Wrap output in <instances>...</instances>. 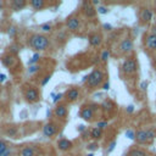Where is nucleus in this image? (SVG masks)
Returning a JSON list of instances; mask_svg holds the SVG:
<instances>
[{
    "label": "nucleus",
    "instance_id": "nucleus-30",
    "mask_svg": "<svg viewBox=\"0 0 156 156\" xmlns=\"http://www.w3.org/2000/svg\"><path fill=\"white\" fill-rule=\"evenodd\" d=\"M6 134L10 135V137H15V135L17 134L16 127H10V128H8V131H6Z\"/></svg>",
    "mask_w": 156,
    "mask_h": 156
},
{
    "label": "nucleus",
    "instance_id": "nucleus-35",
    "mask_svg": "<svg viewBox=\"0 0 156 156\" xmlns=\"http://www.w3.org/2000/svg\"><path fill=\"white\" fill-rule=\"evenodd\" d=\"M16 33H17V28L15 26H11L10 28H9V36H10V38H13L16 36Z\"/></svg>",
    "mask_w": 156,
    "mask_h": 156
},
{
    "label": "nucleus",
    "instance_id": "nucleus-44",
    "mask_svg": "<svg viewBox=\"0 0 156 156\" xmlns=\"http://www.w3.org/2000/svg\"><path fill=\"white\" fill-rule=\"evenodd\" d=\"M103 27H104V29H106V31H111L112 29V26L111 24H107V23H105Z\"/></svg>",
    "mask_w": 156,
    "mask_h": 156
},
{
    "label": "nucleus",
    "instance_id": "nucleus-31",
    "mask_svg": "<svg viewBox=\"0 0 156 156\" xmlns=\"http://www.w3.org/2000/svg\"><path fill=\"white\" fill-rule=\"evenodd\" d=\"M87 149L89 151H95V150H98V149H99V144L98 143H90V144L87 145Z\"/></svg>",
    "mask_w": 156,
    "mask_h": 156
},
{
    "label": "nucleus",
    "instance_id": "nucleus-11",
    "mask_svg": "<svg viewBox=\"0 0 156 156\" xmlns=\"http://www.w3.org/2000/svg\"><path fill=\"white\" fill-rule=\"evenodd\" d=\"M65 97H66V100L69 101V103H73V101L78 100V98H79V89L78 88H71V89H69L66 92Z\"/></svg>",
    "mask_w": 156,
    "mask_h": 156
},
{
    "label": "nucleus",
    "instance_id": "nucleus-40",
    "mask_svg": "<svg viewBox=\"0 0 156 156\" xmlns=\"http://www.w3.org/2000/svg\"><path fill=\"white\" fill-rule=\"evenodd\" d=\"M11 154H12V149H11V146H10V148L6 149V150H5L1 155H0V156H11Z\"/></svg>",
    "mask_w": 156,
    "mask_h": 156
},
{
    "label": "nucleus",
    "instance_id": "nucleus-48",
    "mask_svg": "<svg viewBox=\"0 0 156 156\" xmlns=\"http://www.w3.org/2000/svg\"><path fill=\"white\" fill-rule=\"evenodd\" d=\"M99 4H100L99 0H93L92 1V5H99Z\"/></svg>",
    "mask_w": 156,
    "mask_h": 156
},
{
    "label": "nucleus",
    "instance_id": "nucleus-28",
    "mask_svg": "<svg viewBox=\"0 0 156 156\" xmlns=\"http://www.w3.org/2000/svg\"><path fill=\"white\" fill-rule=\"evenodd\" d=\"M39 70H40V67H39L38 65H33V66H29V67H28V73H29V74H34V73H37Z\"/></svg>",
    "mask_w": 156,
    "mask_h": 156
},
{
    "label": "nucleus",
    "instance_id": "nucleus-15",
    "mask_svg": "<svg viewBox=\"0 0 156 156\" xmlns=\"http://www.w3.org/2000/svg\"><path fill=\"white\" fill-rule=\"evenodd\" d=\"M134 140L137 141L138 144H146V143H149L148 135H146V131L140 129L138 132H135V139Z\"/></svg>",
    "mask_w": 156,
    "mask_h": 156
},
{
    "label": "nucleus",
    "instance_id": "nucleus-46",
    "mask_svg": "<svg viewBox=\"0 0 156 156\" xmlns=\"http://www.w3.org/2000/svg\"><path fill=\"white\" fill-rule=\"evenodd\" d=\"M83 131H85V127H84L83 125L78 126V132H83Z\"/></svg>",
    "mask_w": 156,
    "mask_h": 156
},
{
    "label": "nucleus",
    "instance_id": "nucleus-26",
    "mask_svg": "<svg viewBox=\"0 0 156 156\" xmlns=\"http://www.w3.org/2000/svg\"><path fill=\"white\" fill-rule=\"evenodd\" d=\"M112 106L113 105H112V103H111L110 100H105L104 103H103V105H101V107H103L105 111H111L112 110Z\"/></svg>",
    "mask_w": 156,
    "mask_h": 156
},
{
    "label": "nucleus",
    "instance_id": "nucleus-39",
    "mask_svg": "<svg viewBox=\"0 0 156 156\" xmlns=\"http://www.w3.org/2000/svg\"><path fill=\"white\" fill-rule=\"evenodd\" d=\"M50 78H51V74H46V76L44 77V79L42 80V83H40V84H42L43 87H44V85H46V84H48V82L50 80Z\"/></svg>",
    "mask_w": 156,
    "mask_h": 156
},
{
    "label": "nucleus",
    "instance_id": "nucleus-21",
    "mask_svg": "<svg viewBox=\"0 0 156 156\" xmlns=\"http://www.w3.org/2000/svg\"><path fill=\"white\" fill-rule=\"evenodd\" d=\"M101 137H103V131L99 129V128H93V129L90 131V138H93L94 140H98L100 139Z\"/></svg>",
    "mask_w": 156,
    "mask_h": 156
},
{
    "label": "nucleus",
    "instance_id": "nucleus-45",
    "mask_svg": "<svg viewBox=\"0 0 156 156\" xmlns=\"http://www.w3.org/2000/svg\"><path fill=\"white\" fill-rule=\"evenodd\" d=\"M140 88H141L143 90H146V88H148V82H143V83L140 84Z\"/></svg>",
    "mask_w": 156,
    "mask_h": 156
},
{
    "label": "nucleus",
    "instance_id": "nucleus-18",
    "mask_svg": "<svg viewBox=\"0 0 156 156\" xmlns=\"http://www.w3.org/2000/svg\"><path fill=\"white\" fill-rule=\"evenodd\" d=\"M11 6L15 11H20V10L24 9L27 6V1L26 0H13V1L11 3Z\"/></svg>",
    "mask_w": 156,
    "mask_h": 156
},
{
    "label": "nucleus",
    "instance_id": "nucleus-25",
    "mask_svg": "<svg viewBox=\"0 0 156 156\" xmlns=\"http://www.w3.org/2000/svg\"><path fill=\"white\" fill-rule=\"evenodd\" d=\"M146 135H148V140L149 141H153L156 137V131L154 128H150V129H146Z\"/></svg>",
    "mask_w": 156,
    "mask_h": 156
},
{
    "label": "nucleus",
    "instance_id": "nucleus-43",
    "mask_svg": "<svg viewBox=\"0 0 156 156\" xmlns=\"http://www.w3.org/2000/svg\"><path fill=\"white\" fill-rule=\"evenodd\" d=\"M103 89H104V90H108V89H110V83H108V82H105V83L103 84Z\"/></svg>",
    "mask_w": 156,
    "mask_h": 156
},
{
    "label": "nucleus",
    "instance_id": "nucleus-7",
    "mask_svg": "<svg viewBox=\"0 0 156 156\" xmlns=\"http://www.w3.org/2000/svg\"><path fill=\"white\" fill-rule=\"evenodd\" d=\"M153 16H154L153 10L148 9V8H144V9H141V10H140L139 18H140V21L143 22V23H148V22H150L151 20H153Z\"/></svg>",
    "mask_w": 156,
    "mask_h": 156
},
{
    "label": "nucleus",
    "instance_id": "nucleus-42",
    "mask_svg": "<svg viewBox=\"0 0 156 156\" xmlns=\"http://www.w3.org/2000/svg\"><path fill=\"white\" fill-rule=\"evenodd\" d=\"M5 80H6V76H5L4 73H0V84L4 83Z\"/></svg>",
    "mask_w": 156,
    "mask_h": 156
},
{
    "label": "nucleus",
    "instance_id": "nucleus-33",
    "mask_svg": "<svg viewBox=\"0 0 156 156\" xmlns=\"http://www.w3.org/2000/svg\"><path fill=\"white\" fill-rule=\"evenodd\" d=\"M108 56H110V51L104 50L103 52H101V61H103V62H106V61L108 60Z\"/></svg>",
    "mask_w": 156,
    "mask_h": 156
},
{
    "label": "nucleus",
    "instance_id": "nucleus-6",
    "mask_svg": "<svg viewBox=\"0 0 156 156\" xmlns=\"http://www.w3.org/2000/svg\"><path fill=\"white\" fill-rule=\"evenodd\" d=\"M56 133H57V126L54 123V122H49V123L44 125V127H43V134H44V137L51 138Z\"/></svg>",
    "mask_w": 156,
    "mask_h": 156
},
{
    "label": "nucleus",
    "instance_id": "nucleus-9",
    "mask_svg": "<svg viewBox=\"0 0 156 156\" xmlns=\"http://www.w3.org/2000/svg\"><path fill=\"white\" fill-rule=\"evenodd\" d=\"M54 115H55V117L60 120H66L69 111H67V107L65 105H57L55 107V110H54Z\"/></svg>",
    "mask_w": 156,
    "mask_h": 156
},
{
    "label": "nucleus",
    "instance_id": "nucleus-37",
    "mask_svg": "<svg viewBox=\"0 0 156 156\" xmlns=\"http://www.w3.org/2000/svg\"><path fill=\"white\" fill-rule=\"evenodd\" d=\"M52 97H54V99H52V103H54V104H56L59 100H61V99H62L64 94H62V93H59V94H56V95H54V94H52Z\"/></svg>",
    "mask_w": 156,
    "mask_h": 156
},
{
    "label": "nucleus",
    "instance_id": "nucleus-27",
    "mask_svg": "<svg viewBox=\"0 0 156 156\" xmlns=\"http://www.w3.org/2000/svg\"><path fill=\"white\" fill-rule=\"evenodd\" d=\"M40 31H42L43 33H48L51 31V24L50 23H44L40 26Z\"/></svg>",
    "mask_w": 156,
    "mask_h": 156
},
{
    "label": "nucleus",
    "instance_id": "nucleus-51",
    "mask_svg": "<svg viewBox=\"0 0 156 156\" xmlns=\"http://www.w3.org/2000/svg\"><path fill=\"white\" fill-rule=\"evenodd\" d=\"M1 8H3V5H1V4H0V10H1Z\"/></svg>",
    "mask_w": 156,
    "mask_h": 156
},
{
    "label": "nucleus",
    "instance_id": "nucleus-38",
    "mask_svg": "<svg viewBox=\"0 0 156 156\" xmlns=\"http://www.w3.org/2000/svg\"><path fill=\"white\" fill-rule=\"evenodd\" d=\"M115 146H116V141H111L110 144H108V148H107V150H106V153L107 154H110V153H112L113 151V149H115Z\"/></svg>",
    "mask_w": 156,
    "mask_h": 156
},
{
    "label": "nucleus",
    "instance_id": "nucleus-14",
    "mask_svg": "<svg viewBox=\"0 0 156 156\" xmlns=\"http://www.w3.org/2000/svg\"><path fill=\"white\" fill-rule=\"evenodd\" d=\"M72 146H73V143L69 139L62 138V139H60L57 141V148H59V150H61V151H69V150L72 149Z\"/></svg>",
    "mask_w": 156,
    "mask_h": 156
},
{
    "label": "nucleus",
    "instance_id": "nucleus-13",
    "mask_svg": "<svg viewBox=\"0 0 156 156\" xmlns=\"http://www.w3.org/2000/svg\"><path fill=\"white\" fill-rule=\"evenodd\" d=\"M80 117L85 121H92L94 117V108L92 106H84L80 111Z\"/></svg>",
    "mask_w": 156,
    "mask_h": 156
},
{
    "label": "nucleus",
    "instance_id": "nucleus-4",
    "mask_svg": "<svg viewBox=\"0 0 156 156\" xmlns=\"http://www.w3.org/2000/svg\"><path fill=\"white\" fill-rule=\"evenodd\" d=\"M24 98L28 103H37V101L40 99V94H39L37 88L29 87L28 89L24 92Z\"/></svg>",
    "mask_w": 156,
    "mask_h": 156
},
{
    "label": "nucleus",
    "instance_id": "nucleus-5",
    "mask_svg": "<svg viewBox=\"0 0 156 156\" xmlns=\"http://www.w3.org/2000/svg\"><path fill=\"white\" fill-rule=\"evenodd\" d=\"M66 27L67 29H69L70 32H77L79 29L80 27V20L78 16H71L67 18L66 21Z\"/></svg>",
    "mask_w": 156,
    "mask_h": 156
},
{
    "label": "nucleus",
    "instance_id": "nucleus-17",
    "mask_svg": "<svg viewBox=\"0 0 156 156\" xmlns=\"http://www.w3.org/2000/svg\"><path fill=\"white\" fill-rule=\"evenodd\" d=\"M88 40H89V44L92 46L97 48V46H99L101 44V42H103V37H101L99 33H94V34H92L89 38H88Z\"/></svg>",
    "mask_w": 156,
    "mask_h": 156
},
{
    "label": "nucleus",
    "instance_id": "nucleus-3",
    "mask_svg": "<svg viewBox=\"0 0 156 156\" xmlns=\"http://www.w3.org/2000/svg\"><path fill=\"white\" fill-rule=\"evenodd\" d=\"M138 70V64L137 61L134 59H127L123 65H122V71H123L125 74H128V76H131V74H134Z\"/></svg>",
    "mask_w": 156,
    "mask_h": 156
},
{
    "label": "nucleus",
    "instance_id": "nucleus-24",
    "mask_svg": "<svg viewBox=\"0 0 156 156\" xmlns=\"http://www.w3.org/2000/svg\"><path fill=\"white\" fill-rule=\"evenodd\" d=\"M39 59H40V54L39 52H36L34 55L32 56V59L28 61V66H33V65H37V62L39 61Z\"/></svg>",
    "mask_w": 156,
    "mask_h": 156
},
{
    "label": "nucleus",
    "instance_id": "nucleus-1",
    "mask_svg": "<svg viewBox=\"0 0 156 156\" xmlns=\"http://www.w3.org/2000/svg\"><path fill=\"white\" fill-rule=\"evenodd\" d=\"M28 44L32 46L36 51H44L49 48L50 42L48 37H45L44 34H39V33H36V34H32L29 37Z\"/></svg>",
    "mask_w": 156,
    "mask_h": 156
},
{
    "label": "nucleus",
    "instance_id": "nucleus-10",
    "mask_svg": "<svg viewBox=\"0 0 156 156\" xmlns=\"http://www.w3.org/2000/svg\"><path fill=\"white\" fill-rule=\"evenodd\" d=\"M120 50H121L122 52H125V54L131 52V51L133 50V40L129 39V38L123 39V40H122V42L120 43Z\"/></svg>",
    "mask_w": 156,
    "mask_h": 156
},
{
    "label": "nucleus",
    "instance_id": "nucleus-41",
    "mask_svg": "<svg viewBox=\"0 0 156 156\" xmlns=\"http://www.w3.org/2000/svg\"><path fill=\"white\" fill-rule=\"evenodd\" d=\"M126 111H127V113H132L134 111V106L133 105H128L127 108H126Z\"/></svg>",
    "mask_w": 156,
    "mask_h": 156
},
{
    "label": "nucleus",
    "instance_id": "nucleus-2",
    "mask_svg": "<svg viewBox=\"0 0 156 156\" xmlns=\"http://www.w3.org/2000/svg\"><path fill=\"white\" fill-rule=\"evenodd\" d=\"M104 78H105L104 72L101 70H99V69H95L90 74H88V76L84 78V82H85L88 88L95 89V88H98L99 85L103 84Z\"/></svg>",
    "mask_w": 156,
    "mask_h": 156
},
{
    "label": "nucleus",
    "instance_id": "nucleus-47",
    "mask_svg": "<svg viewBox=\"0 0 156 156\" xmlns=\"http://www.w3.org/2000/svg\"><path fill=\"white\" fill-rule=\"evenodd\" d=\"M151 34H154V36H156V24L151 27Z\"/></svg>",
    "mask_w": 156,
    "mask_h": 156
},
{
    "label": "nucleus",
    "instance_id": "nucleus-20",
    "mask_svg": "<svg viewBox=\"0 0 156 156\" xmlns=\"http://www.w3.org/2000/svg\"><path fill=\"white\" fill-rule=\"evenodd\" d=\"M20 156H36V151L32 146H24L20 151Z\"/></svg>",
    "mask_w": 156,
    "mask_h": 156
},
{
    "label": "nucleus",
    "instance_id": "nucleus-23",
    "mask_svg": "<svg viewBox=\"0 0 156 156\" xmlns=\"http://www.w3.org/2000/svg\"><path fill=\"white\" fill-rule=\"evenodd\" d=\"M20 45L18 44H12V45H10L9 46V54H11V55H13V56H16L17 54L20 52Z\"/></svg>",
    "mask_w": 156,
    "mask_h": 156
},
{
    "label": "nucleus",
    "instance_id": "nucleus-8",
    "mask_svg": "<svg viewBox=\"0 0 156 156\" xmlns=\"http://www.w3.org/2000/svg\"><path fill=\"white\" fill-rule=\"evenodd\" d=\"M1 62L4 66L8 67V69H12V67L16 65L17 59H16V56L11 55V54H6V55L1 56Z\"/></svg>",
    "mask_w": 156,
    "mask_h": 156
},
{
    "label": "nucleus",
    "instance_id": "nucleus-19",
    "mask_svg": "<svg viewBox=\"0 0 156 156\" xmlns=\"http://www.w3.org/2000/svg\"><path fill=\"white\" fill-rule=\"evenodd\" d=\"M29 5L34 10L38 11V10H43L46 6V3L44 1V0H32V1H29Z\"/></svg>",
    "mask_w": 156,
    "mask_h": 156
},
{
    "label": "nucleus",
    "instance_id": "nucleus-50",
    "mask_svg": "<svg viewBox=\"0 0 156 156\" xmlns=\"http://www.w3.org/2000/svg\"><path fill=\"white\" fill-rule=\"evenodd\" d=\"M1 89H3V88H1V84H0V93H1Z\"/></svg>",
    "mask_w": 156,
    "mask_h": 156
},
{
    "label": "nucleus",
    "instance_id": "nucleus-34",
    "mask_svg": "<svg viewBox=\"0 0 156 156\" xmlns=\"http://www.w3.org/2000/svg\"><path fill=\"white\" fill-rule=\"evenodd\" d=\"M126 137H127L128 139L134 140V139H135V132L132 131V129H127V131H126Z\"/></svg>",
    "mask_w": 156,
    "mask_h": 156
},
{
    "label": "nucleus",
    "instance_id": "nucleus-22",
    "mask_svg": "<svg viewBox=\"0 0 156 156\" xmlns=\"http://www.w3.org/2000/svg\"><path fill=\"white\" fill-rule=\"evenodd\" d=\"M128 156H148V154L144 150H141V149H132L128 153Z\"/></svg>",
    "mask_w": 156,
    "mask_h": 156
},
{
    "label": "nucleus",
    "instance_id": "nucleus-16",
    "mask_svg": "<svg viewBox=\"0 0 156 156\" xmlns=\"http://www.w3.org/2000/svg\"><path fill=\"white\" fill-rule=\"evenodd\" d=\"M145 46L149 50H156V36L154 34H148L145 37Z\"/></svg>",
    "mask_w": 156,
    "mask_h": 156
},
{
    "label": "nucleus",
    "instance_id": "nucleus-32",
    "mask_svg": "<svg viewBox=\"0 0 156 156\" xmlns=\"http://www.w3.org/2000/svg\"><path fill=\"white\" fill-rule=\"evenodd\" d=\"M97 12L100 13V15H106V13L108 12V9L106 8V6H98Z\"/></svg>",
    "mask_w": 156,
    "mask_h": 156
},
{
    "label": "nucleus",
    "instance_id": "nucleus-29",
    "mask_svg": "<svg viewBox=\"0 0 156 156\" xmlns=\"http://www.w3.org/2000/svg\"><path fill=\"white\" fill-rule=\"evenodd\" d=\"M8 148H10V146H9V144L6 143V141L0 140V155H1V154H3V153H4Z\"/></svg>",
    "mask_w": 156,
    "mask_h": 156
},
{
    "label": "nucleus",
    "instance_id": "nucleus-49",
    "mask_svg": "<svg viewBox=\"0 0 156 156\" xmlns=\"http://www.w3.org/2000/svg\"><path fill=\"white\" fill-rule=\"evenodd\" d=\"M87 156H94V154H93V153H90V154H88Z\"/></svg>",
    "mask_w": 156,
    "mask_h": 156
},
{
    "label": "nucleus",
    "instance_id": "nucleus-36",
    "mask_svg": "<svg viewBox=\"0 0 156 156\" xmlns=\"http://www.w3.org/2000/svg\"><path fill=\"white\" fill-rule=\"evenodd\" d=\"M106 127H107V121H99L97 123V128H99V129H101V131Z\"/></svg>",
    "mask_w": 156,
    "mask_h": 156
},
{
    "label": "nucleus",
    "instance_id": "nucleus-12",
    "mask_svg": "<svg viewBox=\"0 0 156 156\" xmlns=\"http://www.w3.org/2000/svg\"><path fill=\"white\" fill-rule=\"evenodd\" d=\"M82 9L85 13V16L87 17H89V18H93L94 16L97 15V10L93 8V5L92 3H88V1H83L82 4Z\"/></svg>",
    "mask_w": 156,
    "mask_h": 156
}]
</instances>
